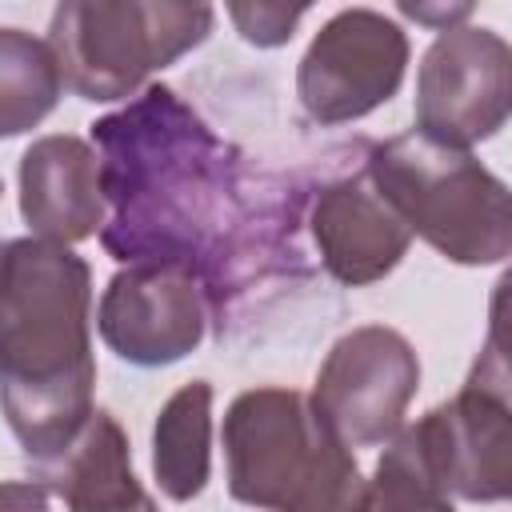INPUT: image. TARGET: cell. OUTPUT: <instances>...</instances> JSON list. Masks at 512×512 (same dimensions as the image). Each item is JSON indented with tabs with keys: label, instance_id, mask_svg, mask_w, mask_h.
Returning <instances> with one entry per match:
<instances>
[{
	"label": "cell",
	"instance_id": "obj_22",
	"mask_svg": "<svg viewBox=\"0 0 512 512\" xmlns=\"http://www.w3.org/2000/svg\"><path fill=\"white\" fill-rule=\"evenodd\" d=\"M0 196H4V184H0Z\"/></svg>",
	"mask_w": 512,
	"mask_h": 512
},
{
	"label": "cell",
	"instance_id": "obj_3",
	"mask_svg": "<svg viewBox=\"0 0 512 512\" xmlns=\"http://www.w3.org/2000/svg\"><path fill=\"white\" fill-rule=\"evenodd\" d=\"M224 480L236 504L260 512H360L364 472L296 388L240 392L220 428Z\"/></svg>",
	"mask_w": 512,
	"mask_h": 512
},
{
	"label": "cell",
	"instance_id": "obj_10",
	"mask_svg": "<svg viewBox=\"0 0 512 512\" xmlns=\"http://www.w3.org/2000/svg\"><path fill=\"white\" fill-rule=\"evenodd\" d=\"M96 332L124 364H176L204 344V284L180 264H124L96 304Z\"/></svg>",
	"mask_w": 512,
	"mask_h": 512
},
{
	"label": "cell",
	"instance_id": "obj_15",
	"mask_svg": "<svg viewBox=\"0 0 512 512\" xmlns=\"http://www.w3.org/2000/svg\"><path fill=\"white\" fill-rule=\"evenodd\" d=\"M64 96V80L48 40L4 24L0 28V140L32 132Z\"/></svg>",
	"mask_w": 512,
	"mask_h": 512
},
{
	"label": "cell",
	"instance_id": "obj_18",
	"mask_svg": "<svg viewBox=\"0 0 512 512\" xmlns=\"http://www.w3.org/2000/svg\"><path fill=\"white\" fill-rule=\"evenodd\" d=\"M0 512H52L40 480H0Z\"/></svg>",
	"mask_w": 512,
	"mask_h": 512
},
{
	"label": "cell",
	"instance_id": "obj_8",
	"mask_svg": "<svg viewBox=\"0 0 512 512\" xmlns=\"http://www.w3.org/2000/svg\"><path fill=\"white\" fill-rule=\"evenodd\" d=\"M408 32L376 8H340L296 64V96L312 124L336 128L388 104L408 72Z\"/></svg>",
	"mask_w": 512,
	"mask_h": 512
},
{
	"label": "cell",
	"instance_id": "obj_17",
	"mask_svg": "<svg viewBox=\"0 0 512 512\" xmlns=\"http://www.w3.org/2000/svg\"><path fill=\"white\" fill-rule=\"evenodd\" d=\"M304 16H308L304 4H296V8H288V4H228V20L256 48H280V44H288L292 32H296V24Z\"/></svg>",
	"mask_w": 512,
	"mask_h": 512
},
{
	"label": "cell",
	"instance_id": "obj_1",
	"mask_svg": "<svg viewBox=\"0 0 512 512\" xmlns=\"http://www.w3.org/2000/svg\"><path fill=\"white\" fill-rule=\"evenodd\" d=\"M104 228L120 264H180L200 280L240 228L248 200L240 152L168 84H148L92 124Z\"/></svg>",
	"mask_w": 512,
	"mask_h": 512
},
{
	"label": "cell",
	"instance_id": "obj_7",
	"mask_svg": "<svg viewBox=\"0 0 512 512\" xmlns=\"http://www.w3.org/2000/svg\"><path fill=\"white\" fill-rule=\"evenodd\" d=\"M420 388V356L412 340L388 324L344 332L312 384V412L344 448H384L408 416Z\"/></svg>",
	"mask_w": 512,
	"mask_h": 512
},
{
	"label": "cell",
	"instance_id": "obj_13",
	"mask_svg": "<svg viewBox=\"0 0 512 512\" xmlns=\"http://www.w3.org/2000/svg\"><path fill=\"white\" fill-rule=\"evenodd\" d=\"M36 480L64 500L68 512H120L148 492L132 472V448L120 420L104 408L80 424V432L48 460L32 464Z\"/></svg>",
	"mask_w": 512,
	"mask_h": 512
},
{
	"label": "cell",
	"instance_id": "obj_20",
	"mask_svg": "<svg viewBox=\"0 0 512 512\" xmlns=\"http://www.w3.org/2000/svg\"><path fill=\"white\" fill-rule=\"evenodd\" d=\"M120 512H160V508H156V500H152V496H144L140 504H132V508H120Z\"/></svg>",
	"mask_w": 512,
	"mask_h": 512
},
{
	"label": "cell",
	"instance_id": "obj_5",
	"mask_svg": "<svg viewBox=\"0 0 512 512\" xmlns=\"http://www.w3.org/2000/svg\"><path fill=\"white\" fill-rule=\"evenodd\" d=\"M212 24V4L64 0L48 20V48L68 92L112 104L140 96L160 68L200 48Z\"/></svg>",
	"mask_w": 512,
	"mask_h": 512
},
{
	"label": "cell",
	"instance_id": "obj_14",
	"mask_svg": "<svg viewBox=\"0 0 512 512\" xmlns=\"http://www.w3.org/2000/svg\"><path fill=\"white\" fill-rule=\"evenodd\" d=\"M152 476L176 504L196 500L212 476V384H180L152 424Z\"/></svg>",
	"mask_w": 512,
	"mask_h": 512
},
{
	"label": "cell",
	"instance_id": "obj_12",
	"mask_svg": "<svg viewBox=\"0 0 512 512\" xmlns=\"http://www.w3.org/2000/svg\"><path fill=\"white\" fill-rule=\"evenodd\" d=\"M20 216L32 236L52 244H80L104 228L100 160L84 136H40L20 156Z\"/></svg>",
	"mask_w": 512,
	"mask_h": 512
},
{
	"label": "cell",
	"instance_id": "obj_4",
	"mask_svg": "<svg viewBox=\"0 0 512 512\" xmlns=\"http://www.w3.org/2000/svg\"><path fill=\"white\" fill-rule=\"evenodd\" d=\"M372 184L388 196L412 236L464 268L504 264L512 252L508 184L472 156L416 128L364 148Z\"/></svg>",
	"mask_w": 512,
	"mask_h": 512
},
{
	"label": "cell",
	"instance_id": "obj_16",
	"mask_svg": "<svg viewBox=\"0 0 512 512\" xmlns=\"http://www.w3.org/2000/svg\"><path fill=\"white\" fill-rule=\"evenodd\" d=\"M360 512H456L452 496L432 476L412 424H404L384 444L372 476L364 480Z\"/></svg>",
	"mask_w": 512,
	"mask_h": 512
},
{
	"label": "cell",
	"instance_id": "obj_2",
	"mask_svg": "<svg viewBox=\"0 0 512 512\" xmlns=\"http://www.w3.org/2000/svg\"><path fill=\"white\" fill-rule=\"evenodd\" d=\"M92 268L64 244L16 236L0 264V412L32 464L92 416Z\"/></svg>",
	"mask_w": 512,
	"mask_h": 512
},
{
	"label": "cell",
	"instance_id": "obj_6",
	"mask_svg": "<svg viewBox=\"0 0 512 512\" xmlns=\"http://www.w3.org/2000/svg\"><path fill=\"white\" fill-rule=\"evenodd\" d=\"M412 432L452 500L500 504L512 496V396L496 336L476 356L460 392L428 408Z\"/></svg>",
	"mask_w": 512,
	"mask_h": 512
},
{
	"label": "cell",
	"instance_id": "obj_19",
	"mask_svg": "<svg viewBox=\"0 0 512 512\" xmlns=\"http://www.w3.org/2000/svg\"><path fill=\"white\" fill-rule=\"evenodd\" d=\"M400 16L432 28V32H448V28H460L468 16H472V4H400Z\"/></svg>",
	"mask_w": 512,
	"mask_h": 512
},
{
	"label": "cell",
	"instance_id": "obj_11",
	"mask_svg": "<svg viewBox=\"0 0 512 512\" xmlns=\"http://www.w3.org/2000/svg\"><path fill=\"white\" fill-rule=\"evenodd\" d=\"M304 224L324 272L344 288L384 280L412 244L408 224L372 184L364 156L304 192Z\"/></svg>",
	"mask_w": 512,
	"mask_h": 512
},
{
	"label": "cell",
	"instance_id": "obj_21",
	"mask_svg": "<svg viewBox=\"0 0 512 512\" xmlns=\"http://www.w3.org/2000/svg\"><path fill=\"white\" fill-rule=\"evenodd\" d=\"M0 264H4V240H0Z\"/></svg>",
	"mask_w": 512,
	"mask_h": 512
},
{
	"label": "cell",
	"instance_id": "obj_9",
	"mask_svg": "<svg viewBox=\"0 0 512 512\" xmlns=\"http://www.w3.org/2000/svg\"><path fill=\"white\" fill-rule=\"evenodd\" d=\"M512 112V48L500 32L460 24L436 32L416 68V132L472 148L492 140Z\"/></svg>",
	"mask_w": 512,
	"mask_h": 512
}]
</instances>
